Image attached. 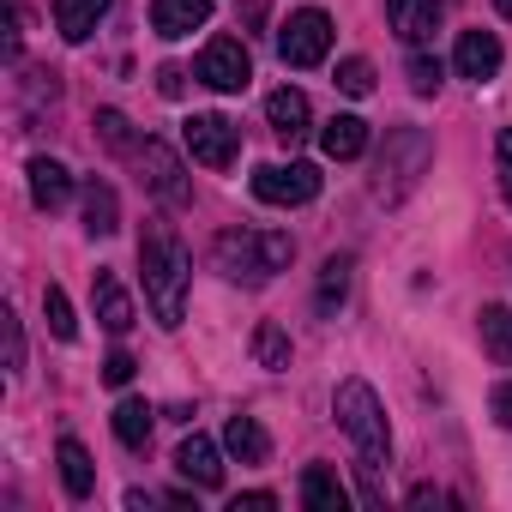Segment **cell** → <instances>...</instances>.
<instances>
[{
	"label": "cell",
	"mask_w": 512,
	"mask_h": 512,
	"mask_svg": "<svg viewBox=\"0 0 512 512\" xmlns=\"http://www.w3.org/2000/svg\"><path fill=\"white\" fill-rule=\"evenodd\" d=\"M175 470H181L193 488H217V482H223V458H217V446H211L205 434H187V440L175 446Z\"/></svg>",
	"instance_id": "13"
},
{
	"label": "cell",
	"mask_w": 512,
	"mask_h": 512,
	"mask_svg": "<svg viewBox=\"0 0 512 512\" xmlns=\"http://www.w3.org/2000/svg\"><path fill=\"white\" fill-rule=\"evenodd\" d=\"M332 416H338V428L350 434V446H356L362 470H386V464H392L386 410H380V392H374L368 380H344V386H338V398H332Z\"/></svg>",
	"instance_id": "3"
},
{
	"label": "cell",
	"mask_w": 512,
	"mask_h": 512,
	"mask_svg": "<svg viewBox=\"0 0 512 512\" xmlns=\"http://www.w3.org/2000/svg\"><path fill=\"white\" fill-rule=\"evenodd\" d=\"M290 260H296V241L278 235V229H229V235L211 241V266L235 284H266Z\"/></svg>",
	"instance_id": "2"
},
{
	"label": "cell",
	"mask_w": 512,
	"mask_h": 512,
	"mask_svg": "<svg viewBox=\"0 0 512 512\" xmlns=\"http://www.w3.org/2000/svg\"><path fill=\"white\" fill-rule=\"evenodd\" d=\"M488 410H494V422H500V428H512V380H506V386H494Z\"/></svg>",
	"instance_id": "34"
},
{
	"label": "cell",
	"mask_w": 512,
	"mask_h": 512,
	"mask_svg": "<svg viewBox=\"0 0 512 512\" xmlns=\"http://www.w3.org/2000/svg\"><path fill=\"white\" fill-rule=\"evenodd\" d=\"M199 79H205L211 91H223V97L247 91V79H253L247 43H235V37H211V43L199 49Z\"/></svg>",
	"instance_id": "8"
},
{
	"label": "cell",
	"mask_w": 512,
	"mask_h": 512,
	"mask_svg": "<svg viewBox=\"0 0 512 512\" xmlns=\"http://www.w3.org/2000/svg\"><path fill=\"white\" fill-rule=\"evenodd\" d=\"M115 440L127 452H145V440H151V404L145 398H121L115 404Z\"/></svg>",
	"instance_id": "23"
},
{
	"label": "cell",
	"mask_w": 512,
	"mask_h": 512,
	"mask_svg": "<svg viewBox=\"0 0 512 512\" xmlns=\"http://www.w3.org/2000/svg\"><path fill=\"white\" fill-rule=\"evenodd\" d=\"M103 380H109V386H127V380H133V356H127V350H115V356L103 362Z\"/></svg>",
	"instance_id": "33"
},
{
	"label": "cell",
	"mask_w": 512,
	"mask_h": 512,
	"mask_svg": "<svg viewBox=\"0 0 512 512\" xmlns=\"http://www.w3.org/2000/svg\"><path fill=\"white\" fill-rule=\"evenodd\" d=\"M494 13H500V19H512V0H494Z\"/></svg>",
	"instance_id": "37"
},
{
	"label": "cell",
	"mask_w": 512,
	"mask_h": 512,
	"mask_svg": "<svg viewBox=\"0 0 512 512\" xmlns=\"http://www.w3.org/2000/svg\"><path fill=\"white\" fill-rule=\"evenodd\" d=\"M151 25L157 37H193L211 25V0H151Z\"/></svg>",
	"instance_id": "11"
},
{
	"label": "cell",
	"mask_w": 512,
	"mask_h": 512,
	"mask_svg": "<svg viewBox=\"0 0 512 512\" xmlns=\"http://www.w3.org/2000/svg\"><path fill=\"white\" fill-rule=\"evenodd\" d=\"M494 169H500V193L512 205V127H500V139H494Z\"/></svg>",
	"instance_id": "31"
},
{
	"label": "cell",
	"mask_w": 512,
	"mask_h": 512,
	"mask_svg": "<svg viewBox=\"0 0 512 512\" xmlns=\"http://www.w3.org/2000/svg\"><path fill=\"white\" fill-rule=\"evenodd\" d=\"M139 272H145V302H151L157 326H181L193 266H187V247H181V235L169 223H151L145 229V241H139Z\"/></svg>",
	"instance_id": "1"
},
{
	"label": "cell",
	"mask_w": 512,
	"mask_h": 512,
	"mask_svg": "<svg viewBox=\"0 0 512 512\" xmlns=\"http://www.w3.org/2000/svg\"><path fill=\"white\" fill-rule=\"evenodd\" d=\"M223 446L241 458V464H266L272 458V434L253 422V416H229V428H223Z\"/></svg>",
	"instance_id": "19"
},
{
	"label": "cell",
	"mask_w": 512,
	"mask_h": 512,
	"mask_svg": "<svg viewBox=\"0 0 512 512\" xmlns=\"http://www.w3.org/2000/svg\"><path fill=\"white\" fill-rule=\"evenodd\" d=\"M278 506V494H235L229 500V512H272Z\"/></svg>",
	"instance_id": "35"
},
{
	"label": "cell",
	"mask_w": 512,
	"mask_h": 512,
	"mask_svg": "<svg viewBox=\"0 0 512 512\" xmlns=\"http://www.w3.org/2000/svg\"><path fill=\"white\" fill-rule=\"evenodd\" d=\"M181 85H187L181 67H163V73H157V91H163V97H181Z\"/></svg>",
	"instance_id": "36"
},
{
	"label": "cell",
	"mask_w": 512,
	"mask_h": 512,
	"mask_svg": "<svg viewBox=\"0 0 512 512\" xmlns=\"http://www.w3.org/2000/svg\"><path fill=\"white\" fill-rule=\"evenodd\" d=\"M500 37L494 31H464L458 37V55H452V67H458V79H476V85H488L494 73H500Z\"/></svg>",
	"instance_id": "10"
},
{
	"label": "cell",
	"mask_w": 512,
	"mask_h": 512,
	"mask_svg": "<svg viewBox=\"0 0 512 512\" xmlns=\"http://www.w3.org/2000/svg\"><path fill=\"white\" fill-rule=\"evenodd\" d=\"M0 326H7V368L19 374V368H25V332H19V320H13V308H7V314H0Z\"/></svg>",
	"instance_id": "32"
},
{
	"label": "cell",
	"mask_w": 512,
	"mask_h": 512,
	"mask_svg": "<svg viewBox=\"0 0 512 512\" xmlns=\"http://www.w3.org/2000/svg\"><path fill=\"white\" fill-rule=\"evenodd\" d=\"M266 121H272V133H278V139H290V145H296V139L308 133V97H302L296 85L272 91V97H266Z\"/></svg>",
	"instance_id": "16"
},
{
	"label": "cell",
	"mask_w": 512,
	"mask_h": 512,
	"mask_svg": "<svg viewBox=\"0 0 512 512\" xmlns=\"http://www.w3.org/2000/svg\"><path fill=\"white\" fill-rule=\"evenodd\" d=\"M181 139H187V157L205 163V169H229L235 151H241V127L229 115H187Z\"/></svg>",
	"instance_id": "6"
},
{
	"label": "cell",
	"mask_w": 512,
	"mask_h": 512,
	"mask_svg": "<svg viewBox=\"0 0 512 512\" xmlns=\"http://www.w3.org/2000/svg\"><path fill=\"white\" fill-rule=\"evenodd\" d=\"M91 308H97V320H103L115 338L133 326V302H127V290H121L115 272H97V278H91Z\"/></svg>",
	"instance_id": "15"
},
{
	"label": "cell",
	"mask_w": 512,
	"mask_h": 512,
	"mask_svg": "<svg viewBox=\"0 0 512 512\" xmlns=\"http://www.w3.org/2000/svg\"><path fill=\"white\" fill-rule=\"evenodd\" d=\"M320 151L338 157V163L362 157V151H368V121H362V115H332V121L320 127Z\"/></svg>",
	"instance_id": "17"
},
{
	"label": "cell",
	"mask_w": 512,
	"mask_h": 512,
	"mask_svg": "<svg viewBox=\"0 0 512 512\" xmlns=\"http://www.w3.org/2000/svg\"><path fill=\"white\" fill-rule=\"evenodd\" d=\"M338 91H344V97H368V91H374V67H368L362 55L338 61Z\"/></svg>",
	"instance_id": "29"
},
{
	"label": "cell",
	"mask_w": 512,
	"mask_h": 512,
	"mask_svg": "<svg viewBox=\"0 0 512 512\" xmlns=\"http://www.w3.org/2000/svg\"><path fill=\"white\" fill-rule=\"evenodd\" d=\"M302 506H308V512H344L350 494H344V482H338L326 464H308V470H302Z\"/></svg>",
	"instance_id": "20"
},
{
	"label": "cell",
	"mask_w": 512,
	"mask_h": 512,
	"mask_svg": "<svg viewBox=\"0 0 512 512\" xmlns=\"http://www.w3.org/2000/svg\"><path fill=\"white\" fill-rule=\"evenodd\" d=\"M428 157H434V145H428V133H422V127H398V133H386L374 193H380V199H404V193L416 187V175L428 169Z\"/></svg>",
	"instance_id": "4"
},
{
	"label": "cell",
	"mask_w": 512,
	"mask_h": 512,
	"mask_svg": "<svg viewBox=\"0 0 512 512\" xmlns=\"http://www.w3.org/2000/svg\"><path fill=\"white\" fill-rule=\"evenodd\" d=\"M386 19H392V31L416 49V43H428V37L440 31V0H386Z\"/></svg>",
	"instance_id": "12"
},
{
	"label": "cell",
	"mask_w": 512,
	"mask_h": 512,
	"mask_svg": "<svg viewBox=\"0 0 512 512\" xmlns=\"http://www.w3.org/2000/svg\"><path fill=\"white\" fill-rule=\"evenodd\" d=\"M97 133H103L109 151H133V139H127V115H121V109H103V115H97Z\"/></svg>",
	"instance_id": "30"
},
{
	"label": "cell",
	"mask_w": 512,
	"mask_h": 512,
	"mask_svg": "<svg viewBox=\"0 0 512 512\" xmlns=\"http://www.w3.org/2000/svg\"><path fill=\"white\" fill-rule=\"evenodd\" d=\"M85 229L91 235H115L121 229V205H115L109 181H85Z\"/></svg>",
	"instance_id": "22"
},
{
	"label": "cell",
	"mask_w": 512,
	"mask_h": 512,
	"mask_svg": "<svg viewBox=\"0 0 512 512\" xmlns=\"http://www.w3.org/2000/svg\"><path fill=\"white\" fill-rule=\"evenodd\" d=\"M253 199H266V205H308V199H320V169L314 163H260V169H253Z\"/></svg>",
	"instance_id": "7"
},
{
	"label": "cell",
	"mask_w": 512,
	"mask_h": 512,
	"mask_svg": "<svg viewBox=\"0 0 512 512\" xmlns=\"http://www.w3.org/2000/svg\"><path fill=\"white\" fill-rule=\"evenodd\" d=\"M103 13H109V0H55V31L67 43H85L103 25Z\"/></svg>",
	"instance_id": "18"
},
{
	"label": "cell",
	"mask_w": 512,
	"mask_h": 512,
	"mask_svg": "<svg viewBox=\"0 0 512 512\" xmlns=\"http://www.w3.org/2000/svg\"><path fill=\"white\" fill-rule=\"evenodd\" d=\"M31 199H37V211H61V205L73 199V175H67V163H55V157H31Z\"/></svg>",
	"instance_id": "14"
},
{
	"label": "cell",
	"mask_w": 512,
	"mask_h": 512,
	"mask_svg": "<svg viewBox=\"0 0 512 512\" xmlns=\"http://www.w3.org/2000/svg\"><path fill=\"white\" fill-rule=\"evenodd\" d=\"M344 296H350V260H344V253H332L326 272H320V296H314V308L332 320V314L344 308Z\"/></svg>",
	"instance_id": "25"
},
{
	"label": "cell",
	"mask_w": 512,
	"mask_h": 512,
	"mask_svg": "<svg viewBox=\"0 0 512 512\" xmlns=\"http://www.w3.org/2000/svg\"><path fill=\"white\" fill-rule=\"evenodd\" d=\"M133 157H139V181H145L163 205H187V193H193V187H187V163H181L163 139H145Z\"/></svg>",
	"instance_id": "9"
},
{
	"label": "cell",
	"mask_w": 512,
	"mask_h": 512,
	"mask_svg": "<svg viewBox=\"0 0 512 512\" xmlns=\"http://www.w3.org/2000/svg\"><path fill=\"white\" fill-rule=\"evenodd\" d=\"M278 55H284V67H320L332 55V19L320 7L290 13L284 31H278Z\"/></svg>",
	"instance_id": "5"
},
{
	"label": "cell",
	"mask_w": 512,
	"mask_h": 512,
	"mask_svg": "<svg viewBox=\"0 0 512 512\" xmlns=\"http://www.w3.org/2000/svg\"><path fill=\"white\" fill-rule=\"evenodd\" d=\"M476 332H482V350H488L494 362H512V308L488 302V308L476 314Z\"/></svg>",
	"instance_id": "24"
},
{
	"label": "cell",
	"mask_w": 512,
	"mask_h": 512,
	"mask_svg": "<svg viewBox=\"0 0 512 512\" xmlns=\"http://www.w3.org/2000/svg\"><path fill=\"white\" fill-rule=\"evenodd\" d=\"M253 362H260V368H290V338H284V326H260V332H253Z\"/></svg>",
	"instance_id": "26"
},
{
	"label": "cell",
	"mask_w": 512,
	"mask_h": 512,
	"mask_svg": "<svg viewBox=\"0 0 512 512\" xmlns=\"http://www.w3.org/2000/svg\"><path fill=\"white\" fill-rule=\"evenodd\" d=\"M55 458H61V482H67V494H73V500H85V494L97 488V464H91V452H85V446L67 434Z\"/></svg>",
	"instance_id": "21"
},
{
	"label": "cell",
	"mask_w": 512,
	"mask_h": 512,
	"mask_svg": "<svg viewBox=\"0 0 512 512\" xmlns=\"http://www.w3.org/2000/svg\"><path fill=\"white\" fill-rule=\"evenodd\" d=\"M440 79H446V67H440L434 55H422V49H416V55H410V91H416V97H434V91H440Z\"/></svg>",
	"instance_id": "28"
},
{
	"label": "cell",
	"mask_w": 512,
	"mask_h": 512,
	"mask_svg": "<svg viewBox=\"0 0 512 512\" xmlns=\"http://www.w3.org/2000/svg\"><path fill=\"white\" fill-rule=\"evenodd\" d=\"M43 314H49V332H55L61 344H73V338H79V320H73V302H67V290H61V284H49V290H43Z\"/></svg>",
	"instance_id": "27"
}]
</instances>
